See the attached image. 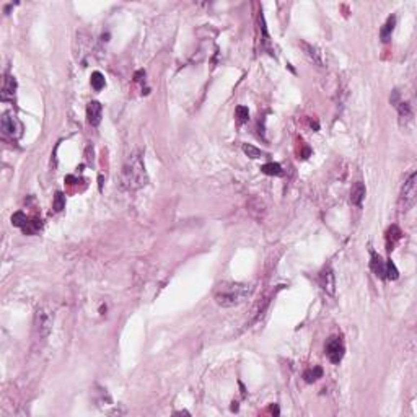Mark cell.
<instances>
[{"label": "cell", "mask_w": 417, "mask_h": 417, "mask_svg": "<svg viewBox=\"0 0 417 417\" xmlns=\"http://www.w3.org/2000/svg\"><path fill=\"white\" fill-rule=\"evenodd\" d=\"M29 220H28V217L25 215L23 212H15L13 215H12V225L13 227H18V228H25L26 227V223H28Z\"/></svg>", "instance_id": "cell-21"}, {"label": "cell", "mask_w": 417, "mask_h": 417, "mask_svg": "<svg viewBox=\"0 0 417 417\" xmlns=\"http://www.w3.org/2000/svg\"><path fill=\"white\" fill-rule=\"evenodd\" d=\"M398 277H399L398 267H396V264L391 261V259H388V261L385 262V279H388V281H396Z\"/></svg>", "instance_id": "cell-17"}, {"label": "cell", "mask_w": 417, "mask_h": 417, "mask_svg": "<svg viewBox=\"0 0 417 417\" xmlns=\"http://www.w3.org/2000/svg\"><path fill=\"white\" fill-rule=\"evenodd\" d=\"M365 196H367V187H365L362 181H357L352 186V189H350V204L355 207H360L365 199Z\"/></svg>", "instance_id": "cell-9"}, {"label": "cell", "mask_w": 417, "mask_h": 417, "mask_svg": "<svg viewBox=\"0 0 417 417\" xmlns=\"http://www.w3.org/2000/svg\"><path fill=\"white\" fill-rule=\"evenodd\" d=\"M394 106H396V109H398L401 126H406L411 119H413V108H411V104L408 103V101H401L399 100Z\"/></svg>", "instance_id": "cell-11"}, {"label": "cell", "mask_w": 417, "mask_h": 417, "mask_svg": "<svg viewBox=\"0 0 417 417\" xmlns=\"http://www.w3.org/2000/svg\"><path fill=\"white\" fill-rule=\"evenodd\" d=\"M271 411H272V413H276V414H279V413H281V411H279V408H277V406H271Z\"/></svg>", "instance_id": "cell-25"}, {"label": "cell", "mask_w": 417, "mask_h": 417, "mask_svg": "<svg viewBox=\"0 0 417 417\" xmlns=\"http://www.w3.org/2000/svg\"><path fill=\"white\" fill-rule=\"evenodd\" d=\"M121 181H123V186L129 191L140 189L149 182V176H147L145 165L140 154H132L127 158L123 166V173H121Z\"/></svg>", "instance_id": "cell-2"}, {"label": "cell", "mask_w": 417, "mask_h": 417, "mask_svg": "<svg viewBox=\"0 0 417 417\" xmlns=\"http://www.w3.org/2000/svg\"><path fill=\"white\" fill-rule=\"evenodd\" d=\"M261 171L264 173V175H269V176H282L284 175V170L282 166L279 163H274V161H271V163H266L261 166Z\"/></svg>", "instance_id": "cell-16"}, {"label": "cell", "mask_w": 417, "mask_h": 417, "mask_svg": "<svg viewBox=\"0 0 417 417\" xmlns=\"http://www.w3.org/2000/svg\"><path fill=\"white\" fill-rule=\"evenodd\" d=\"M90 83H91V86H93V90H95V91L103 90V88H104V85H106L104 75L101 74V72H93V74H91Z\"/></svg>", "instance_id": "cell-19"}, {"label": "cell", "mask_w": 417, "mask_h": 417, "mask_svg": "<svg viewBox=\"0 0 417 417\" xmlns=\"http://www.w3.org/2000/svg\"><path fill=\"white\" fill-rule=\"evenodd\" d=\"M321 376H323V368L321 367L308 368V370H305V373H303V378L307 383H314V381H316L318 378H321Z\"/></svg>", "instance_id": "cell-18"}, {"label": "cell", "mask_w": 417, "mask_h": 417, "mask_svg": "<svg viewBox=\"0 0 417 417\" xmlns=\"http://www.w3.org/2000/svg\"><path fill=\"white\" fill-rule=\"evenodd\" d=\"M101 116H103V106L98 101H90L86 106V121L90 126H98L101 123Z\"/></svg>", "instance_id": "cell-8"}, {"label": "cell", "mask_w": 417, "mask_h": 417, "mask_svg": "<svg viewBox=\"0 0 417 417\" xmlns=\"http://www.w3.org/2000/svg\"><path fill=\"white\" fill-rule=\"evenodd\" d=\"M370 267L376 277H385V262L381 259L380 254H376L375 251H372V259H370Z\"/></svg>", "instance_id": "cell-14"}, {"label": "cell", "mask_w": 417, "mask_h": 417, "mask_svg": "<svg viewBox=\"0 0 417 417\" xmlns=\"http://www.w3.org/2000/svg\"><path fill=\"white\" fill-rule=\"evenodd\" d=\"M319 286L326 293L329 295H334L336 292V277H334V272L331 266L324 267L321 272H319Z\"/></svg>", "instance_id": "cell-6"}, {"label": "cell", "mask_w": 417, "mask_h": 417, "mask_svg": "<svg viewBox=\"0 0 417 417\" xmlns=\"http://www.w3.org/2000/svg\"><path fill=\"white\" fill-rule=\"evenodd\" d=\"M254 287L245 282H222L213 292V300L223 308H233L251 297Z\"/></svg>", "instance_id": "cell-1"}, {"label": "cell", "mask_w": 417, "mask_h": 417, "mask_svg": "<svg viewBox=\"0 0 417 417\" xmlns=\"http://www.w3.org/2000/svg\"><path fill=\"white\" fill-rule=\"evenodd\" d=\"M17 130H18L17 121H15V118L10 113H5L3 118H2V132L8 137H15L18 134Z\"/></svg>", "instance_id": "cell-12"}, {"label": "cell", "mask_w": 417, "mask_h": 417, "mask_svg": "<svg viewBox=\"0 0 417 417\" xmlns=\"http://www.w3.org/2000/svg\"><path fill=\"white\" fill-rule=\"evenodd\" d=\"M243 152L250 156V158L253 160H258V158H262V156H266V154H264L262 150H259L258 147H254L251 144H243Z\"/></svg>", "instance_id": "cell-20"}, {"label": "cell", "mask_w": 417, "mask_h": 417, "mask_svg": "<svg viewBox=\"0 0 417 417\" xmlns=\"http://www.w3.org/2000/svg\"><path fill=\"white\" fill-rule=\"evenodd\" d=\"M326 355L329 359V362L333 364H339L340 360L344 357V352H345V347H344V342L340 338H331L328 340L326 344Z\"/></svg>", "instance_id": "cell-5"}, {"label": "cell", "mask_w": 417, "mask_h": 417, "mask_svg": "<svg viewBox=\"0 0 417 417\" xmlns=\"http://www.w3.org/2000/svg\"><path fill=\"white\" fill-rule=\"evenodd\" d=\"M54 324V313L48 305H41L38 307L36 313H34V321H33V331L36 340H46L49 338L51 331H52Z\"/></svg>", "instance_id": "cell-3"}, {"label": "cell", "mask_w": 417, "mask_h": 417, "mask_svg": "<svg viewBox=\"0 0 417 417\" xmlns=\"http://www.w3.org/2000/svg\"><path fill=\"white\" fill-rule=\"evenodd\" d=\"M65 208V197L62 192H55L54 196V210L55 212H60Z\"/></svg>", "instance_id": "cell-24"}, {"label": "cell", "mask_w": 417, "mask_h": 417, "mask_svg": "<svg viewBox=\"0 0 417 417\" xmlns=\"http://www.w3.org/2000/svg\"><path fill=\"white\" fill-rule=\"evenodd\" d=\"M416 196H417V173H411V175L404 180L403 187H401V194H399L401 212L406 213L414 207Z\"/></svg>", "instance_id": "cell-4"}, {"label": "cell", "mask_w": 417, "mask_h": 417, "mask_svg": "<svg viewBox=\"0 0 417 417\" xmlns=\"http://www.w3.org/2000/svg\"><path fill=\"white\" fill-rule=\"evenodd\" d=\"M401 236H403V232H401V228L398 225H391L388 230H386V250L388 251H393L394 250V245L401 240Z\"/></svg>", "instance_id": "cell-10"}, {"label": "cell", "mask_w": 417, "mask_h": 417, "mask_svg": "<svg viewBox=\"0 0 417 417\" xmlns=\"http://www.w3.org/2000/svg\"><path fill=\"white\" fill-rule=\"evenodd\" d=\"M15 90H17V82H15V77H12V75H5L3 88H2V100L3 101L13 100Z\"/></svg>", "instance_id": "cell-13"}, {"label": "cell", "mask_w": 417, "mask_h": 417, "mask_svg": "<svg viewBox=\"0 0 417 417\" xmlns=\"http://www.w3.org/2000/svg\"><path fill=\"white\" fill-rule=\"evenodd\" d=\"M39 230H41V220H29L26 223V227L23 228V232L26 233V235H34V233Z\"/></svg>", "instance_id": "cell-23"}, {"label": "cell", "mask_w": 417, "mask_h": 417, "mask_svg": "<svg viewBox=\"0 0 417 417\" xmlns=\"http://www.w3.org/2000/svg\"><path fill=\"white\" fill-rule=\"evenodd\" d=\"M235 114H236L238 124H245L248 123V119H250V111H248L246 106H238L235 109Z\"/></svg>", "instance_id": "cell-22"}, {"label": "cell", "mask_w": 417, "mask_h": 417, "mask_svg": "<svg viewBox=\"0 0 417 417\" xmlns=\"http://www.w3.org/2000/svg\"><path fill=\"white\" fill-rule=\"evenodd\" d=\"M394 25H396V17L394 15H391V17L386 20V23L383 25V28H381V31H380V36L383 41H388V39L391 38V34H393V31H394Z\"/></svg>", "instance_id": "cell-15"}, {"label": "cell", "mask_w": 417, "mask_h": 417, "mask_svg": "<svg viewBox=\"0 0 417 417\" xmlns=\"http://www.w3.org/2000/svg\"><path fill=\"white\" fill-rule=\"evenodd\" d=\"M300 44H302L305 55H307V57L312 60L314 65H318V67H323V65H324V55H323L321 51H319V48H316L314 44H310L307 41H302Z\"/></svg>", "instance_id": "cell-7"}]
</instances>
